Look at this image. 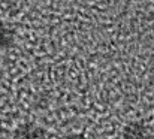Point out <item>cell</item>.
<instances>
[{
	"mask_svg": "<svg viewBox=\"0 0 154 139\" xmlns=\"http://www.w3.org/2000/svg\"><path fill=\"white\" fill-rule=\"evenodd\" d=\"M14 139H45V132L39 126L27 123L15 130Z\"/></svg>",
	"mask_w": 154,
	"mask_h": 139,
	"instance_id": "obj_1",
	"label": "cell"
},
{
	"mask_svg": "<svg viewBox=\"0 0 154 139\" xmlns=\"http://www.w3.org/2000/svg\"><path fill=\"white\" fill-rule=\"evenodd\" d=\"M123 139H147V129L141 123H132L129 124L124 132H123Z\"/></svg>",
	"mask_w": 154,
	"mask_h": 139,
	"instance_id": "obj_2",
	"label": "cell"
},
{
	"mask_svg": "<svg viewBox=\"0 0 154 139\" xmlns=\"http://www.w3.org/2000/svg\"><path fill=\"white\" fill-rule=\"evenodd\" d=\"M12 42V32L0 23V48H6Z\"/></svg>",
	"mask_w": 154,
	"mask_h": 139,
	"instance_id": "obj_3",
	"label": "cell"
},
{
	"mask_svg": "<svg viewBox=\"0 0 154 139\" xmlns=\"http://www.w3.org/2000/svg\"><path fill=\"white\" fill-rule=\"evenodd\" d=\"M64 139H87L84 135H69V136H66Z\"/></svg>",
	"mask_w": 154,
	"mask_h": 139,
	"instance_id": "obj_4",
	"label": "cell"
}]
</instances>
